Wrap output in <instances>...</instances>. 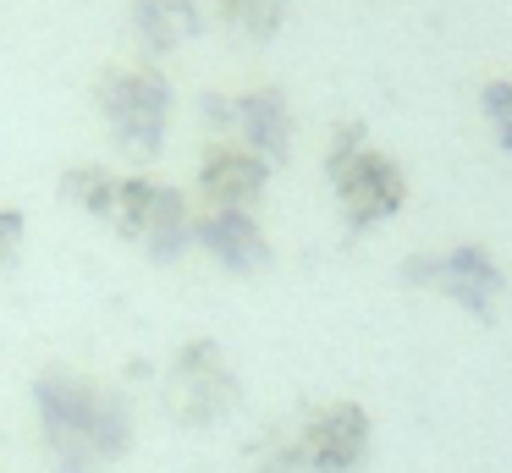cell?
Here are the masks:
<instances>
[{
  "mask_svg": "<svg viewBox=\"0 0 512 473\" xmlns=\"http://www.w3.org/2000/svg\"><path fill=\"white\" fill-rule=\"evenodd\" d=\"M34 413L56 473H100L127 457L133 413L111 385L72 369H45L34 380Z\"/></svg>",
  "mask_w": 512,
  "mask_h": 473,
  "instance_id": "obj_1",
  "label": "cell"
},
{
  "mask_svg": "<svg viewBox=\"0 0 512 473\" xmlns=\"http://www.w3.org/2000/svg\"><path fill=\"white\" fill-rule=\"evenodd\" d=\"M369 457V413L358 402L314 407L292 435L265 440L254 473H353Z\"/></svg>",
  "mask_w": 512,
  "mask_h": 473,
  "instance_id": "obj_2",
  "label": "cell"
},
{
  "mask_svg": "<svg viewBox=\"0 0 512 473\" xmlns=\"http://www.w3.org/2000/svg\"><path fill=\"white\" fill-rule=\"evenodd\" d=\"M325 176H331L336 198H342V215L353 231L380 226V220H391L408 204V176H402V165L391 160V154L369 149L358 121H342V127L331 132Z\"/></svg>",
  "mask_w": 512,
  "mask_h": 473,
  "instance_id": "obj_3",
  "label": "cell"
},
{
  "mask_svg": "<svg viewBox=\"0 0 512 473\" xmlns=\"http://www.w3.org/2000/svg\"><path fill=\"white\" fill-rule=\"evenodd\" d=\"M94 105H100L116 149H127L133 160H155L166 149V127H171L166 72H155V66H111L94 83Z\"/></svg>",
  "mask_w": 512,
  "mask_h": 473,
  "instance_id": "obj_4",
  "label": "cell"
},
{
  "mask_svg": "<svg viewBox=\"0 0 512 473\" xmlns=\"http://www.w3.org/2000/svg\"><path fill=\"white\" fill-rule=\"evenodd\" d=\"M105 220L122 237L144 242L155 259H177L193 242V209L182 198V187H166L155 176H116V198Z\"/></svg>",
  "mask_w": 512,
  "mask_h": 473,
  "instance_id": "obj_5",
  "label": "cell"
},
{
  "mask_svg": "<svg viewBox=\"0 0 512 473\" xmlns=\"http://www.w3.org/2000/svg\"><path fill=\"white\" fill-rule=\"evenodd\" d=\"M243 402V385H237L232 363L221 358L215 341H188V347L171 358L166 374V413L188 429H204L215 418H226Z\"/></svg>",
  "mask_w": 512,
  "mask_h": 473,
  "instance_id": "obj_6",
  "label": "cell"
},
{
  "mask_svg": "<svg viewBox=\"0 0 512 473\" xmlns=\"http://www.w3.org/2000/svg\"><path fill=\"white\" fill-rule=\"evenodd\" d=\"M402 281L435 286V292H446L452 303H463L468 314H479V319H490L496 297L507 292L501 264L490 259L479 242H457V248H446V253H413V259L402 264Z\"/></svg>",
  "mask_w": 512,
  "mask_h": 473,
  "instance_id": "obj_7",
  "label": "cell"
},
{
  "mask_svg": "<svg viewBox=\"0 0 512 473\" xmlns=\"http://www.w3.org/2000/svg\"><path fill=\"white\" fill-rule=\"evenodd\" d=\"M215 127H232L243 149H254L265 165H281L292 149V110H287V94L281 88H248L237 99H221L210 94L204 99Z\"/></svg>",
  "mask_w": 512,
  "mask_h": 473,
  "instance_id": "obj_8",
  "label": "cell"
},
{
  "mask_svg": "<svg viewBox=\"0 0 512 473\" xmlns=\"http://www.w3.org/2000/svg\"><path fill=\"white\" fill-rule=\"evenodd\" d=\"M270 182V165L243 143H210L199 160V193L210 209H248Z\"/></svg>",
  "mask_w": 512,
  "mask_h": 473,
  "instance_id": "obj_9",
  "label": "cell"
},
{
  "mask_svg": "<svg viewBox=\"0 0 512 473\" xmlns=\"http://www.w3.org/2000/svg\"><path fill=\"white\" fill-rule=\"evenodd\" d=\"M193 242H199L215 264H226V270H237V275L270 264V242H265V231H259V220L248 215V209H204V215H193Z\"/></svg>",
  "mask_w": 512,
  "mask_h": 473,
  "instance_id": "obj_10",
  "label": "cell"
},
{
  "mask_svg": "<svg viewBox=\"0 0 512 473\" xmlns=\"http://www.w3.org/2000/svg\"><path fill=\"white\" fill-rule=\"evenodd\" d=\"M199 28H204V11L193 0H133V33L149 55H171Z\"/></svg>",
  "mask_w": 512,
  "mask_h": 473,
  "instance_id": "obj_11",
  "label": "cell"
},
{
  "mask_svg": "<svg viewBox=\"0 0 512 473\" xmlns=\"http://www.w3.org/2000/svg\"><path fill=\"white\" fill-rule=\"evenodd\" d=\"M61 193L72 198L78 209H89V215H111V198H116V171H105V165H72L67 176H61Z\"/></svg>",
  "mask_w": 512,
  "mask_h": 473,
  "instance_id": "obj_12",
  "label": "cell"
},
{
  "mask_svg": "<svg viewBox=\"0 0 512 473\" xmlns=\"http://www.w3.org/2000/svg\"><path fill=\"white\" fill-rule=\"evenodd\" d=\"M287 6L292 0H215L221 22H232V28L248 33V39H270V33L287 22Z\"/></svg>",
  "mask_w": 512,
  "mask_h": 473,
  "instance_id": "obj_13",
  "label": "cell"
},
{
  "mask_svg": "<svg viewBox=\"0 0 512 473\" xmlns=\"http://www.w3.org/2000/svg\"><path fill=\"white\" fill-rule=\"evenodd\" d=\"M479 105H485V121L496 127V143L512 154V77H496V83H485Z\"/></svg>",
  "mask_w": 512,
  "mask_h": 473,
  "instance_id": "obj_14",
  "label": "cell"
},
{
  "mask_svg": "<svg viewBox=\"0 0 512 473\" xmlns=\"http://www.w3.org/2000/svg\"><path fill=\"white\" fill-rule=\"evenodd\" d=\"M23 209H0V264H12L17 248H23Z\"/></svg>",
  "mask_w": 512,
  "mask_h": 473,
  "instance_id": "obj_15",
  "label": "cell"
}]
</instances>
